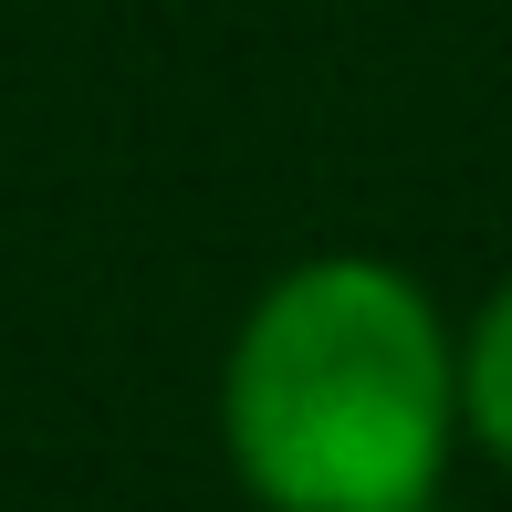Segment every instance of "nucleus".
<instances>
[{
    "mask_svg": "<svg viewBox=\"0 0 512 512\" xmlns=\"http://www.w3.org/2000/svg\"><path fill=\"white\" fill-rule=\"evenodd\" d=\"M460 408H471V429L512 460V283L492 293V314L471 324V356H460Z\"/></svg>",
    "mask_w": 512,
    "mask_h": 512,
    "instance_id": "2",
    "label": "nucleus"
},
{
    "mask_svg": "<svg viewBox=\"0 0 512 512\" xmlns=\"http://www.w3.org/2000/svg\"><path fill=\"white\" fill-rule=\"evenodd\" d=\"M418 512H429V502H418Z\"/></svg>",
    "mask_w": 512,
    "mask_h": 512,
    "instance_id": "3",
    "label": "nucleus"
},
{
    "mask_svg": "<svg viewBox=\"0 0 512 512\" xmlns=\"http://www.w3.org/2000/svg\"><path fill=\"white\" fill-rule=\"evenodd\" d=\"M460 366L408 272L335 251L251 304L220 377L230 471L272 512H418L439 492Z\"/></svg>",
    "mask_w": 512,
    "mask_h": 512,
    "instance_id": "1",
    "label": "nucleus"
}]
</instances>
